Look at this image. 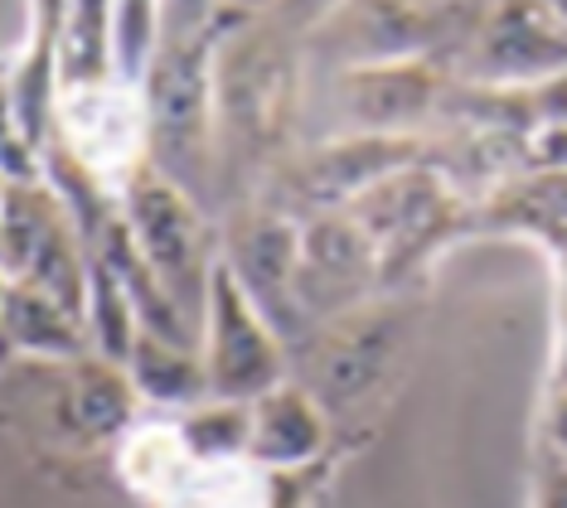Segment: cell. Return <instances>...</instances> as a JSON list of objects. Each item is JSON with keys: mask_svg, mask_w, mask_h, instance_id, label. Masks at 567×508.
<instances>
[{"mask_svg": "<svg viewBox=\"0 0 567 508\" xmlns=\"http://www.w3.org/2000/svg\"><path fill=\"white\" fill-rule=\"evenodd\" d=\"M456 69L442 59H393L359 63L334 73V116L330 136H427L442 116L446 87Z\"/></svg>", "mask_w": 567, "mask_h": 508, "instance_id": "cell-10", "label": "cell"}, {"mask_svg": "<svg viewBox=\"0 0 567 508\" xmlns=\"http://www.w3.org/2000/svg\"><path fill=\"white\" fill-rule=\"evenodd\" d=\"M161 49V0H117V30H112V69L122 83L146 77Z\"/></svg>", "mask_w": 567, "mask_h": 508, "instance_id": "cell-17", "label": "cell"}, {"mask_svg": "<svg viewBox=\"0 0 567 508\" xmlns=\"http://www.w3.org/2000/svg\"><path fill=\"white\" fill-rule=\"evenodd\" d=\"M199 354H204V373H209V397L218 402H257L291 377L287 339L243 296V286L224 267V257L214 267Z\"/></svg>", "mask_w": 567, "mask_h": 508, "instance_id": "cell-9", "label": "cell"}, {"mask_svg": "<svg viewBox=\"0 0 567 508\" xmlns=\"http://www.w3.org/2000/svg\"><path fill=\"white\" fill-rule=\"evenodd\" d=\"M224 267L234 271L243 296L272 320V330L296 349L311 339L301 305H296V257H301V218L281 214L272 204H248L228 218L224 247H218Z\"/></svg>", "mask_w": 567, "mask_h": 508, "instance_id": "cell-11", "label": "cell"}, {"mask_svg": "<svg viewBox=\"0 0 567 508\" xmlns=\"http://www.w3.org/2000/svg\"><path fill=\"white\" fill-rule=\"evenodd\" d=\"M383 291L379 247L350 214L301 218V257H296V305L311 330L369 305Z\"/></svg>", "mask_w": 567, "mask_h": 508, "instance_id": "cell-12", "label": "cell"}, {"mask_svg": "<svg viewBox=\"0 0 567 508\" xmlns=\"http://www.w3.org/2000/svg\"><path fill=\"white\" fill-rule=\"evenodd\" d=\"M417 6H427V10H451V6H466V0H417Z\"/></svg>", "mask_w": 567, "mask_h": 508, "instance_id": "cell-26", "label": "cell"}, {"mask_svg": "<svg viewBox=\"0 0 567 508\" xmlns=\"http://www.w3.org/2000/svg\"><path fill=\"white\" fill-rule=\"evenodd\" d=\"M224 24V20H218ZM214 49L218 30L199 39H161L156 59L141 77L151 126V165L199 199L218 175L214 132Z\"/></svg>", "mask_w": 567, "mask_h": 508, "instance_id": "cell-2", "label": "cell"}, {"mask_svg": "<svg viewBox=\"0 0 567 508\" xmlns=\"http://www.w3.org/2000/svg\"><path fill=\"white\" fill-rule=\"evenodd\" d=\"M528 102H534L538 126H563V132H567V69L558 77H548L544 87H534Z\"/></svg>", "mask_w": 567, "mask_h": 508, "instance_id": "cell-21", "label": "cell"}, {"mask_svg": "<svg viewBox=\"0 0 567 508\" xmlns=\"http://www.w3.org/2000/svg\"><path fill=\"white\" fill-rule=\"evenodd\" d=\"M0 175L10 185H30L44 179V151L30 141V132L20 126L16 97H10V77H0Z\"/></svg>", "mask_w": 567, "mask_h": 508, "instance_id": "cell-18", "label": "cell"}, {"mask_svg": "<svg viewBox=\"0 0 567 508\" xmlns=\"http://www.w3.org/2000/svg\"><path fill=\"white\" fill-rule=\"evenodd\" d=\"M548 387H567V301L558 310V344H553V377Z\"/></svg>", "mask_w": 567, "mask_h": 508, "instance_id": "cell-24", "label": "cell"}, {"mask_svg": "<svg viewBox=\"0 0 567 508\" xmlns=\"http://www.w3.org/2000/svg\"><path fill=\"white\" fill-rule=\"evenodd\" d=\"M330 450V412L296 377L248 402V460L277 475L320 470Z\"/></svg>", "mask_w": 567, "mask_h": 508, "instance_id": "cell-13", "label": "cell"}, {"mask_svg": "<svg viewBox=\"0 0 567 508\" xmlns=\"http://www.w3.org/2000/svg\"><path fill=\"white\" fill-rule=\"evenodd\" d=\"M553 6H558V15H563V20H567V0H553Z\"/></svg>", "mask_w": 567, "mask_h": 508, "instance_id": "cell-28", "label": "cell"}, {"mask_svg": "<svg viewBox=\"0 0 567 508\" xmlns=\"http://www.w3.org/2000/svg\"><path fill=\"white\" fill-rule=\"evenodd\" d=\"M54 146H63L102 189L122 194L151 165L146 97L117 73L97 83H69L54 102Z\"/></svg>", "mask_w": 567, "mask_h": 508, "instance_id": "cell-7", "label": "cell"}, {"mask_svg": "<svg viewBox=\"0 0 567 508\" xmlns=\"http://www.w3.org/2000/svg\"><path fill=\"white\" fill-rule=\"evenodd\" d=\"M544 440L553 446V460H563V465H567V387H548Z\"/></svg>", "mask_w": 567, "mask_h": 508, "instance_id": "cell-22", "label": "cell"}, {"mask_svg": "<svg viewBox=\"0 0 567 508\" xmlns=\"http://www.w3.org/2000/svg\"><path fill=\"white\" fill-rule=\"evenodd\" d=\"M126 377H132L136 397L161 407L165 416L189 412L199 402H209V373H204V354L189 344L161 334H141L132 359H126Z\"/></svg>", "mask_w": 567, "mask_h": 508, "instance_id": "cell-15", "label": "cell"}, {"mask_svg": "<svg viewBox=\"0 0 567 508\" xmlns=\"http://www.w3.org/2000/svg\"><path fill=\"white\" fill-rule=\"evenodd\" d=\"M228 15H243V20H262L277 10V0H224Z\"/></svg>", "mask_w": 567, "mask_h": 508, "instance_id": "cell-25", "label": "cell"}, {"mask_svg": "<svg viewBox=\"0 0 567 508\" xmlns=\"http://www.w3.org/2000/svg\"><path fill=\"white\" fill-rule=\"evenodd\" d=\"M344 214L379 247L383 286H393L403 271L422 267L446 238H456L466 228L471 204L427 160H412L393 169L389 179H379L373 189H364Z\"/></svg>", "mask_w": 567, "mask_h": 508, "instance_id": "cell-5", "label": "cell"}, {"mask_svg": "<svg viewBox=\"0 0 567 508\" xmlns=\"http://www.w3.org/2000/svg\"><path fill=\"white\" fill-rule=\"evenodd\" d=\"M398 349H403V320L393 305H359L350 315L311 330L301 349L291 354V369L301 373L296 383L311 393L320 407L334 416L364 407V402L383 387Z\"/></svg>", "mask_w": 567, "mask_h": 508, "instance_id": "cell-8", "label": "cell"}, {"mask_svg": "<svg viewBox=\"0 0 567 508\" xmlns=\"http://www.w3.org/2000/svg\"><path fill=\"white\" fill-rule=\"evenodd\" d=\"M117 208L136 252L146 257L156 281L171 291V301L199 324V339H204V310H209L218 247L209 238L199 199L189 189H179L175 179H165L156 165H146L117 194Z\"/></svg>", "mask_w": 567, "mask_h": 508, "instance_id": "cell-4", "label": "cell"}, {"mask_svg": "<svg viewBox=\"0 0 567 508\" xmlns=\"http://www.w3.org/2000/svg\"><path fill=\"white\" fill-rule=\"evenodd\" d=\"M340 6L344 0H277L272 15L281 24H291V30H320V24H326Z\"/></svg>", "mask_w": 567, "mask_h": 508, "instance_id": "cell-20", "label": "cell"}, {"mask_svg": "<svg viewBox=\"0 0 567 508\" xmlns=\"http://www.w3.org/2000/svg\"><path fill=\"white\" fill-rule=\"evenodd\" d=\"M567 69V20L553 0H485L466 24L456 77L534 93Z\"/></svg>", "mask_w": 567, "mask_h": 508, "instance_id": "cell-6", "label": "cell"}, {"mask_svg": "<svg viewBox=\"0 0 567 508\" xmlns=\"http://www.w3.org/2000/svg\"><path fill=\"white\" fill-rule=\"evenodd\" d=\"M224 20V0H161V39H199Z\"/></svg>", "mask_w": 567, "mask_h": 508, "instance_id": "cell-19", "label": "cell"}, {"mask_svg": "<svg viewBox=\"0 0 567 508\" xmlns=\"http://www.w3.org/2000/svg\"><path fill=\"white\" fill-rule=\"evenodd\" d=\"M538 508H567V465L563 460L553 465V475L544 479V489H538Z\"/></svg>", "mask_w": 567, "mask_h": 508, "instance_id": "cell-23", "label": "cell"}, {"mask_svg": "<svg viewBox=\"0 0 567 508\" xmlns=\"http://www.w3.org/2000/svg\"><path fill=\"white\" fill-rule=\"evenodd\" d=\"M0 349L30 363H73L93 354L87 320L30 281H10L0 296Z\"/></svg>", "mask_w": 567, "mask_h": 508, "instance_id": "cell-14", "label": "cell"}, {"mask_svg": "<svg viewBox=\"0 0 567 508\" xmlns=\"http://www.w3.org/2000/svg\"><path fill=\"white\" fill-rule=\"evenodd\" d=\"M6 194H10V179H6V175H0V204H6Z\"/></svg>", "mask_w": 567, "mask_h": 508, "instance_id": "cell-27", "label": "cell"}, {"mask_svg": "<svg viewBox=\"0 0 567 508\" xmlns=\"http://www.w3.org/2000/svg\"><path fill=\"white\" fill-rule=\"evenodd\" d=\"M117 470L141 508H287V489L311 475H277L252 460H195L171 416L136 422V432L117 440Z\"/></svg>", "mask_w": 567, "mask_h": 508, "instance_id": "cell-3", "label": "cell"}, {"mask_svg": "<svg viewBox=\"0 0 567 508\" xmlns=\"http://www.w3.org/2000/svg\"><path fill=\"white\" fill-rule=\"evenodd\" d=\"M485 218L495 228L528 232L553 257H567V175L563 169H524L514 185H505L495 199H485Z\"/></svg>", "mask_w": 567, "mask_h": 508, "instance_id": "cell-16", "label": "cell"}, {"mask_svg": "<svg viewBox=\"0 0 567 508\" xmlns=\"http://www.w3.org/2000/svg\"><path fill=\"white\" fill-rule=\"evenodd\" d=\"M296 54L281 30L224 10L214 49V132L218 165H281V136L296 122Z\"/></svg>", "mask_w": 567, "mask_h": 508, "instance_id": "cell-1", "label": "cell"}, {"mask_svg": "<svg viewBox=\"0 0 567 508\" xmlns=\"http://www.w3.org/2000/svg\"><path fill=\"white\" fill-rule=\"evenodd\" d=\"M6 286H10V277H6V271H0V296H6Z\"/></svg>", "mask_w": 567, "mask_h": 508, "instance_id": "cell-29", "label": "cell"}]
</instances>
